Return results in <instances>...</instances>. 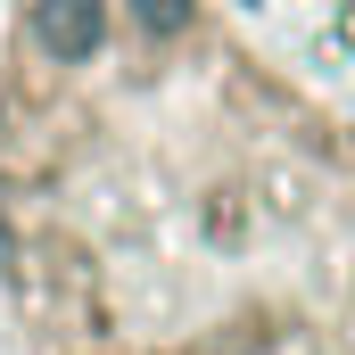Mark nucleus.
<instances>
[{
	"mask_svg": "<svg viewBox=\"0 0 355 355\" xmlns=\"http://www.w3.org/2000/svg\"><path fill=\"white\" fill-rule=\"evenodd\" d=\"M0 355H355V107L240 0H0Z\"/></svg>",
	"mask_w": 355,
	"mask_h": 355,
	"instance_id": "1",
	"label": "nucleus"
}]
</instances>
